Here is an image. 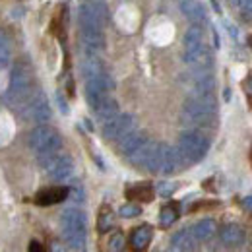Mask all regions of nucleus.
Instances as JSON below:
<instances>
[{
  "instance_id": "nucleus-33",
  "label": "nucleus",
  "mask_w": 252,
  "mask_h": 252,
  "mask_svg": "<svg viewBox=\"0 0 252 252\" xmlns=\"http://www.w3.org/2000/svg\"><path fill=\"white\" fill-rule=\"evenodd\" d=\"M249 45H251V47H252V35H251V37H249Z\"/></svg>"
},
{
  "instance_id": "nucleus-26",
  "label": "nucleus",
  "mask_w": 252,
  "mask_h": 252,
  "mask_svg": "<svg viewBox=\"0 0 252 252\" xmlns=\"http://www.w3.org/2000/svg\"><path fill=\"white\" fill-rule=\"evenodd\" d=\"M175 190H177V185H175V183H165V181H163V183H159L158 185V192L163 196V198H169Z\"/></svg>"
},
{
  "instance_id": "nucleus-14",
  "label": "nucleus",
  "mask_w": 252,
  "mask_h": 252,
  "mask_svg": "<svg viewBox=\"0 0 252 252\" xmlns=\"http://www.w3.org/2000/svg\"><path fill=\"white\" fill-rule=\"evenodd\" d=\"M152 239H154V229H152V225L144 223V225H140V227H136L132 231V235H130V249L134 252H144L150 247Z\"/></svg>"
},
{
  "instance_id": "nucleus-19",
  "label": "nucleus",
  "mask_w": 252,
  "mask_h": 252,
  "mask_svg": "<svg viewBox=\"0 0 252 252\" xmlns=\"http://www.w3.org/2000/svg\"><path fill=\"white\" fill-rule=\"evenodd\" d=\"M190 231L194 233V237L198 239V243H200V241H210V239L214 237V233H216V221L208 220V218L196 221Z\"/></svg>"
},
{
  "instance_id": "nucleus-2",
  "label": "nucleus",
  "mask_w": 252,
  "mask_h": 252,
  "mask_svg": "<svg viewBox=\"0 0 252 252\" xmlns=\"http://www.w3.org/2000/svg\"><path fill=\"white\" fill-rule=\"evenodd\" d=\"M61 231H63L64 243L68 249L76 252L86 251V241H88V220L86 214L78 208H68L61 216Z\"/></svg>"
},
{
  "instance_id": "nucleus-17",
  "label": "nucleus",
  "mask_w": 252,
  "mask_h": 252,
  "mask_svg": "<svg viewBox=\"0 0 252 252\" xmlns=\"http://www.w3.org/2000/svg\"><path fill=\"white\" fill-rule=\"evenodd\" d=\"M173 249H177L179 252H196L198 249V239L194 237V233L190 229H181L173 235L171 239Z\"/></svg>"
},
{
  "instance_id": "nucleus-13",
  "label": "nucleus",
  "mask_w": 252,
  "mask_h": 252,
  "mask_svg": "<svg viewBox=\"0 0 252 252\" xmlns=\"http://www.w3.org/2000/svg\"><path fill=\"white\" fill-rule=\"evenodd\" d=\"M121 144H119V150H121V154L125 156V158H130V156H134L142 146H146L148 142H150V138L146 136V132H142V130H132V132H128L123 140H119Z\"/></svg>"
},
{
  "instance_id": "nucleus-7",
  "label": "nucleus",
  "mask_w": 252,
  "mask_h": 252,
  "mask_svg": "<svg viewBox=\"0 0 252 252\" xmlns=\"http://www.w3.org/2000/svg\"><path fill=\"white\" fill-rule=\"evenodd\" d=\"M39 163L45 173L55 181H68L74 175V159L68 154L53 152L47 156H39Z\"/></svg>"
},
{
  "instance_id": "nucleus-29",
  "label": "nucleus",
  "mask_w": 252,
  "mask_h": 252,
  "mask_svg": "<svg viewBox=\"0 0 252 252\" xmlns=\"http://www.w3.org/2000/svg\"><path fill=\"white\" fill-rule=\"evenodd\" d=\"M243 88H245V92L249 94V97H252V76H249V78L243 82Z\"/></svg>"
},
{
  "instance_id": "nucleus-10",
  "label": "nucleus",
  "mask_w": 252,
  "mask_h": 252,
  "mask_svg": "<svg viewBox=\"0 0 252 252\" xmlns=\"http://www.w3.org/2000/svg\"><path fill=\"white\" fill-rule=\"evenodd\" d=\"M24 115H26V119H30L33 123H47L51 119V105H49V99L45 97V94L35 92L32 99L26 103Z\"/></svg>"
},
{
  "instance_id": "nucleus-16",
  "label": "nucleus",
  "mask_w": 252,
  "mask_h": 252,
  "mask_svg": "<svg viewBox=\"0 0 252 252\" xmlns=\"http://www.w3.org/2000/svg\"><path fill=\"white\" fill-rule=\"evenodd\" d=\"M179 6H181V12L189 18V22H192L194 26L206 24V8L202 6L200 0H181Z\"/></svg>"
},
{
  "instance_id": "nucleus-22",
  "label": "nucleus",
  "mask_w": 252,
  "mask_h": 252,
  "mask_svg": "<svg viewBox=\"0 0 252 252\" xmlns=\"http://www.w3.org/2000/svg\"><path fill=\"white\" fill-rule=\"evenodd\" d=\"M115 227V214L111 212V208H103L101 212H99V218H97V229H99V233H107V231H111Z\"/></svg>"
},
{
  "instance_id": "nucleus-5",
  "label": "nucleus",
  "mask_w": 252,
  "mask_h": 252,
  "mask_svg": "<svg viewBox=\"0 0 252 252\" xmlns=\"http://www.w3.org/2000/svg\"><path fill=\"white\" fill-rule=\"evenodd\" d=\"M181 158L185 159V163H198L206 158V154L210 152V138L206 134H202L200 130L192 128L181 134L179 138V146H177Z\"/></svg>"
},
{
  "instance_id": "nucleus-4",
  "label": "nucleus",
  "mask_w": 252,
  "mask_h": 252,
  "mask_svg": "<svg viewBox=\"0 0 252 252\" xmlns=\"http://www.w3.org/2000/svg\"><path fill=\"white\" fill-rule=\"evenodd\" d=\"M35 94V80L32 68L26 63H16L10 74V88H8V101L16 105H26Z\"/></svg>"
},
{
  "instance_id": "nucleus-21",
  "label": "nucleus",
  "mask_w": 252,
  "mask_h": 252,
  "mask_svg": "<svg viewBox=\"0 0 252 252\" xmlns=\"http://www.w3.org/2000/svg\"><path fill=\"white\" fill-rule=\"evenodd\" d=\"M179 220V206L177 204H167L159 212V223L161 227H171L175 221Z\"/></svg>"
},
{
  "instance_id": "nucleus-8",
  "label": "nucleus",
  "mask_w": 252,
  "mask_h": 252,
  "mask_svg": "<svg viewBox=\"0 0 252 252\" xmlns=\"http://www.w3.org/2000/svg\"><path fill=\"white\" fill-rule=\"evenodd\" d=\"M80 39L86 55H99L105 51V32L99 24L80 22Z\"/></svg>"
},
{
  "instance_id": "nucleus-34",
  "label": "nucleus",
  "mask_w": 252,
  "mask_h": 252,
  "mask_svg": "<svg viewBox=\"0 0 252 252\" xmlns=\"http://www.w3.org/2000/svg\"><path fill=\"white\" fill-rule=\"evenodd\" d=\"M229 2H233V4H237V2H239V0H229Z\"/></svg>"
},
{
  "instance_id": "nucleus-32",
  "label": "nucleus",
  "mask_w": 252,
  "mask_h": 252,
  "mask_svg": "<svg viewBox=\"0 0 252 252\" xmlns=\"http://www.w3.org/2000/svg\"><path fill=\"white\" fill-rule=\"evenodd\" d=\"M163 252H179L177 249H169V251H163Z\"/></svg>"
},
{
  "instance_id": "nucleus-9",
  "label": "nucleus",
  "mask_w": 252,
  "mask_h": 252,
  "mask_svg": "<svg viewBox=\"0 0 252 252\" xmlns=\"http://www.w3.org/2000/svg\"><path fill=\"white\" fill-rule=\"evenodd\" d=\"M134 126H136V119H134L132 115H128V113H119L115 119H111V121H107V123L103 125V136H105L107 140H111V142L123 140L128 132L134 130Z\"/></svg>"
},
{
  "instance_id": "nucleus-30",
  "label": "nucleus",
  "mask_w": 252,
  "mask_h": 252,
  "mask_svg": "<svg viewBox=\"0 0 252 252\" xmlns=\"http://www.w3.org/2000/svg\"><path fill=\"white\" fill-rule=\"evenodd\" d=\"M30 252H45V251H43V247H41L39 243H35V241H33L32 245H30Z\"/></svg>"
},
{
  "instance_id": "nucleus-28",
  "label": "nucleus",
  "mask_w": 252,
  "mask_h": 252,
  "mask_svg": "<svg viewBox=\"0 0 252 252\" xmlns=\"http://www.w3.org/2000/svg\"><path fill=\"white\" fill-rule=\"evenodd\" d=\"M68 196H72L76 202H84V190H82V189L70 190V194H68Z\"/></svg>"
},
{
  "instance_id": "nucleus-6",
  "label": "nucleus",
  "mask_w": 252,
  "mask_h": 252,
  "mask_svg": "<svg viewBox=\"0 0 252 252\" xmlns=\"http://www.w3.org/2000/svg\"><path fill=\"white\" fill-rule=\"evenodd\" d=\"M28 144H30L33 154H37V158H39V156H47V154H53V152H61L63 138L53 126L39 125L30 132Z\"/></svg>"
},
{
  "instance_id": "nucleus-31",
  "label": "nucleus",
  "mask_w": 252,
  "mask_h": 252,
  "mask_svg": "<svg viewBox=\"0 0 252 252\" xmlns=\"http://www.w3.org/2000/svg\"><path fill=\"white\" fill-rule=\"evenodd\" d=\"M243 206H245L247 210H252V196H249V198L243 200Z\"/></svg>"
},
{
  "instance_id": "nucleus-1",
  "label": "nucleus",
  "mask_w": 252,
  "mask_h": 252,
  "mask_svg": "<svg viewBox=\"0 0 252 252\" xmlns=\"http://www.w3.org/2000/svg\"><path fill=\"white\" fill-rule=\"evenodd\" d=\"M216 115H218V107L214 95H190L183 105L181 121L183 125L198 130V128L214 126Z\"/></svg>"
},
{
  "instance_id": "nucleus-25",
  "label": "nucleus",
  "mask_w": 252,
  "mask_h": 252,
  "mask_svg": "<svg viewBox=\"0 0 252 252\" xmlns=\"http://www.w3.org/2000/svg\"><path fill=\"white\" fill-rule=\"evenodd\" d=\"M126 241L123 233H115L111 239H109V252H125Z\"/></svg>"
},
{
  "instance_id": "nucleus-20",
  "label": "nucleus",
  "mask_w": 252,
  "mask_h": 252,
  "mask_svg": "<svg viewBox=\"0 0 252 252\" xmlns=\"http://www.w3.org/2000/svg\"><path fill=\"white\" fill-rule=\"evenodd\" d=\"M126 196L132 198V200H140V202H152L154 200V189L148 183H140V185L126 190Z\"/></svg>"
},
{
  "instance_id": "nucleus-11",
  "label": "nucleus",
  "mask_w": 252,
  "mask_h": 252,
  "mask_svg": "<svg viewBox=\"0 0 252 252\" xmlns=\"http://www.w3.org/2000/svg\"><path fill=\"white\" fill-rule=\"evenodd\" d=\"M220 239L227 249H237L245 245L247 233L239 223H225L220 229Z\"/></svg>"
},
{
  "instance_id": "nucleus-3",
  "label": "nucleus",
  "mask_w": 252,
  "mask_h": 252,
  "mask_svg": "<svg viewBox=\"0 0 252 252\" xmlns=\"http://www.w3.org/2000/svg\"><path fill=\"white\" fill-rule=\"evenodd\" d=\"M185 53L183 61L189 64L192 70H212V55L206 47L204 32L198 26H192L185 33Z\"/></svg>"
},
{
  "instance_id": "nucleus-24",
  "label": "nucleus",
  "mask_w": 252,
  "mask_h": 252,
  "mask_svg": "<svg viewBox=\"0 0 252 252\" xmlns=\"http://www.w3.org/2000/svg\"><path fill=\"white\" fill-rule=\"evenodd\" d=\"M140 214H142V208H140L138 204H134V202H128V204H125V206H121V210H119V216L125 218V220L138 218Z\"/></svg>"
},
{
  "instance_id": "nucleus-15",
  "label": "nucleus",
  "mask_w": 252,
  "mask_h": 252,
  "mask_svg": "<svg viewBox=\"0 0 252 252\" xmlns=\"http://www.w3.org/2000/svg\"><path fill=\"white\" fill-rule=\"evenodd\" d=\"M70 189L68 187H51V189H45L41 192H37L35 196V204L39 206H53V204H61L68 198Z\"/></svg>"
},
{
  "instance_id": "nucleus-23",
  "label": "nucleus",
  "mask_w": 252,
  "mask_h": 252,
  "mask_svg": "<svg viewBox=\"0 0 252 252\" xmlns=\"http://www.w3.org/2000/svg\"><path fill=\"white\" fill-rule=\"evenodd\" d=\"M10 57H12L10 37L4 32H0V68H6L10 64Z\"/></svg>"
},
{
  "instance_id": "nucleus-18",
  "label": "nucleus",
  "mask_w": 252,
  "mask_h": 252,
  "mask_svg": "<svg viewBox=\"0 0 252 252\" xmlns=\"http://www.w3.org/2000/svg\"><path fill=\"white\" fill-rule=\"evenodd\" d=\"M94 111H95V117L105 125L107 121H111V119H115V117L119 115V103H117V99H113V97L109 95V97H105V99L95 107Z\"/></svg>"
},
{
  "instance_id": "nucleus-12",
  "label": "nucleus",
  "mask_w": 252,
  "mask_h": 252,
  "mask_svg": "<svg viewBox=\"0 0 252 252\" xmlns=\"http://www.w3.org/2000/svg\"><path fill=\"white\" fill-rule=\"evenodd\" d=\"M183 165H187V163H185V159L181 158L179 150L173 148V146H167V144H165L159 173H161V175H175V173H179V171L183 169Z\"/></svg>"
},
{
  "instance_id": "nucleus-27",
  "label": "nucleus",
  "mask_w": 252,
  "mask_h": 252,
  "mask_svg": "<svg viewBox=\"0 0 252 252\" xmlns=\"http://www.w3.org/2000/svg\"><path fill=\"white\" fill-rule=\"evenodd\" d=\"M237 4L241 6V10H243L245 14H251L252 16V0H239Z\"/></svg>"
}]
</instances>
